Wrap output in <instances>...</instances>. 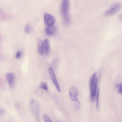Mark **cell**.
<instances>
[{
    "label": "cell",
    "instance_id": "obj_11",
    "mask_svg": "<svg viewBox=\"0 0 122 122\" xmlns=\"http://www.w3.org/2000/svg\"><path fill=\"white\" fill-rule=\"evenodd\" d=\"M56 30L55 27L53 25L47 26L45 29L46 34L49 36L53 35L55 33Z\"/></svg>",
    "mask_w": 122,
    "mask_h": 122
},
{
    "label": "cell",
    "instance_id": "obj_6",
    "mask_svg": "<svg viewBox=\"0 0 122 122\" xmlns=\"http://www.w3.org/2000/svg\"><path fill=\"white\" fill-rule=\"evenodd\" d=\"M49 72L50 77L53 83L58 92H60V86L56 78L54 72L51 67L49 68Z\"/></svg>",
    "mask_w": 122,
    "mask_h": 122
},
{
    "label": "cell",
    "instance_id": "obj_5",
    "mask_svg": "<svg viewBox=\"0 0 122 122\" xmlns=\"http://www.w3.org/2000/svg\"><path fill=\"white\" fill-rule=\"evenodd\" d=\"M44 18L45 23L47 26L53 25L55 22L54 17L47 13H44Z\"/></svg>",
    "mask_w": 122,
    "mask_h": 122
},
{
    "label": "cell",
    "instance_id": "obj_17",
    "mask_svg": "<svg viewBox=\"0 0 122 122\" xmlns=\"http://www.w3.org/2000/svg\"><path fill=\"white\" fill-rule=\"evenodd\" d=\"M42 117L45 122H52L49 117L47 115L44 114L43 115Z\"/></svg>",
    "mask_w": 122,
    "mask_h": 122
},
{
    "label": "cell",
    "instance_id": "obj_15",
    "mask_svg": "<svg viewBox=\"0 0 122 122\" xmlns=\"http://www.w3.org/2000/svg\"><path fill=\"white\" fill-rule=\"evenodd\" d=\"M115 87L116 88L119 89L118 91V93L122 94V83L116 85Z\"/></svg>",
    "mask_w": 122,
    "mask_h": 122
},
{
    "label": "cell",
    "instance_id": "obj_13",
    "mask_svg": "<svg viewBox=\"0 0 122 122\" xmlns=\"http://www.w3.org/2000/svg\"><path fill=\"white\" fill-rule=\"evenodd\" d=\"M99 89L98 88L97 92L96 97V108L97 110L99 109Z\"/></svg>",
    "mask_w": 122,
    "mask_h": 122
},
{
    "label": "cell",
    "instance_id": "obj_10",
    "mask_svg": "<svg viewBox=\"0 0 122 122\" xmlns=\"http://www.w3.org/2000/svg\"><path fill=\"white\" fill-rule=\"evenodd\" d=\"M44 50L45 54L47 55L50 51V45L49 40L45 39L43 41Z\"/></svg>",
    "mask_w": 122,
    "mask_h": 122
},
{
    "label": "cell",
    "instance_id": "obj_7",
    "mask_svg": "<svg viewBox=\"0 0 122 122\" xmlns=\"http://www.w3.org/2000/svg\"><path fill=\"white\" fill-rule=\"evenodd\" d=\"M5 78L10 87L13 88L15 85V76L12 72H9L5 75Z\"/></svg>",
    "mask_w": 122,
    "mask_h": 122
},
{
    "label": "cell",
    "instance_id": "obj_20",
    "mask_svg": "<svg viewBox=\"0 0 122 122\" xmlns=\"http://www.w3.org/2000/svg\"><path fill=\"white\" fill-rule=\"evenodd\" d=\"M4 112V110L3 109H2L0 111V114H2Z\"/></svg>",
    "mask_w": 122,
    "mask_h": 122
},
{
    "label": "cell",
    "instance_id": "obj_8",
    "mask_svg": "<svg viewBox=\"0 0 122 122\" xmlns=\"http://www.w3.org/2000/svg\"><path fill=\"white\" fill-rule=\"evenodd\" d=\"M98 78H96L95 81L92 94L90 96V100L92 102H93L96 100L98 90Z\"/></svg>",
    "mask_w": 122,
    "mask_h": 122
},
{
    "label": "cell",
    "instance_id": "obj_19",
    "mask_svg": "<svg viewBox=\"0 0 122 122\" xmlns=\"http://www.w3.org/2000/svg\"><path fill=\"white\" fill-rule=\"evenodd\" d=\"M118 18L119 20L122 21V13L119 15Z\"/></svg>",
    "mask_w": 122,
    "mask_h": 122
},
{
    "label": "cell",
    "instance_id": "obj_18",
    "mask_svg": "<svg viewBox=\"0 0 122 122\" xmlns=\"http://www.w3.org/2000/svg\"><path fill=\"white\" fill-rule=\"evenodd\" d=\"M21 55V52L20 51H18L16 53L15 55V57L16 59L20 58Z\"/></svg>",
    "mask_w": 122,
    "mask_h": 122
},
{
    "label": "cell",
    "instance_id": "obj_1",
    "mask_svg": "<svg viewBox=\"0 0 122 122\" xmlns=\"http://www.w3.org/2000/svg\"><path fill=\"white\" fill-rule=\"evenodd\" d=\"M69 8V1L63 0L61 5V12L64 21L66 24L68 23L70 21Z\"/></svg>",
    "mask_w": 122,
    "mask_h": 122
},
{
    "label": "cell",
    "instance_id": "obj_4",
    "mask_svg": "<svg viewBox=\"0 0 122 122\" xmlns=\"http://www.w3.org/2000/svg\"><path fill=\"white\" fill-rule=\"evenodd\" d=\"M78 93V91L75 88L72 87L70 90L69 96L71 100L74 102V106H78L80 105L77 98V96Z\"/></svg>",
    "mask_w": 122,
    "mask_h": 122
},
{
    "label": "cell",
    "instance_id": "obj_3",
    "mask_svg": "<svg viewBox=\"0 0 122 122\" xmlns=\"http://www.w3.org/2000/svg\"><path fill=\"white\" fill-rule=\"evenodd\" d=\"M122 5L118 2L112 4L105 12L104 15L108 16L113 15L118 12L121 9Z\"/></svg>",
    "mask_w": 122,
    "mask_h": 122
},
{
    "label": "cell",
    "instance_id": "obj_16",
    "mask_svg": "<svg viewBox=\"0 0 122 122\" xmlns=\"http://www.w3.org/2000/svg\"><path fill=\"white\" fill-rule=\"evenodd\" d=\"M31 30V27L29 24L26 25L24 28V31L26 33H29Z\"/></svg>",
    "mask_w": 122,
    "mask_h": 122
},
{
    "label": "cell",
    "instance_id": "obj_2",
    "mask_svg": "<svg viewBox=\"0 0 122 122\" xmlns=\"http://www.w3.org/2000/svg\"><path fill=\"white\" fill-rule=\"evenodd\" d=\"M30 105L36 121L37 122H39L40 107L39 103L35 100H32L30 102Z\"/></svg>",
    "mask_w": 122,
    "mask_h": 122
},
{
    "label": "cell",
    "instance_id": "obj_9",
    "mask_svg": "<svg viewBox=\"0 0 122 122\" xmlns=\"http://www.w3.org/2000/svg\"><path fill=\"white\" fill-rule=\"evenodd\" d=\"M96 76L97 73H94L92 75L90 80L89 85L90 96L93 93L94 83Z\"/></svg>",
    "mask_w": 122,
    "mask_h": 122
},
{
    "label": "cell",
    "instance_id": "obj_12",
    "mask_svg": "<svg viewBox=\"0 0 122 122\" xmlns=\"http://www.w3.org/2000/svg\"><path fill=\"white\" fill-rule=\"evenodd\" d=\"M38 48L39 52L40 54L42 55L44 51L43 41L39 40L38 44Z\"/></svg>",
    "mask_w": 122,
    "mask_h": 122
},
{
    "label": "cell",
    "instance_id": "obj_14",
    "mask_svg": "<svg viewBox=\"0 0 122 122\" xmlns=\"http://www.w3.org/2000/svg\"><path fill=\"white\" fill-rule=\"evenodd\" d=\"M40 88L46 91H47L48 88L47 84L45 82L42 81L40 84Z\"/></svg>",
    "mask_w": 122,
    "mask_h": 122
}]
</instances>
